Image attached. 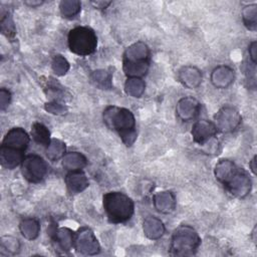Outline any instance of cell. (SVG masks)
<instances>
[{"instance_id": "1", "label": "cell", "mask_w": 257, "mask_h": 257, "mask_svg": "<svg viewBox=\"0 0 257 257\" xmlns=\"http://www.w3.org/2000/svg\"><path fill=\"white\" fill-rule=\"evenodd\" d=\"M104 124L118 134L122 143L131 147L137 140L136 118L132 110L116 105H108L102 112Z\"/></svg>"}, {"instance_id": "2", "label": "cell", "mask_w": 257, "mask_h": 257, "mask_svg": "<svg viewBox=\"0 0 257 257\" xmlns=\"http://www.w3.org/2000/svg\"><path fill=\"white\" fill-rule=\"evenodd\" d=\"M102 205L110 223L119 224L128 221L135 212L132 198L121 192H108L102 197Z\"/></svg>"}, {"instance_id": "3", "label": "cell", "mask_w": 257, "mask_h": 257, "mask_svg": "<svg viewBox=\"0 0 257 257\" xmlns=\"http://www.w3.org/2000/svg\"><path fill=\"white\" fill-rule=\"evenodd\" d=\"M201 244L198 232L189 225L179 226L172 235L170 254L172 256H193Z\"/></svg>"}, {"instance_id": "4", "label": "cell", "mask_w": 257, "mask_h": 257, "mask_svg": "<svg viewBox=\"0 0 257 257\" xmlns=\"http://www.w3.org/2000/svg\"><path fill=\"white\" fill-rule=\"evenodd\" d=\"M67 42L72 53L79 56H87L95 51L97 37L90 27L77 26L69 31Z\"/></svg>"}, {"instance_id": "5", "label": "cell", "mask_w": 257, "mask_h": 257, "mask_svg": "<svg viewBox=\"0 0 257 257\" xmlns=\"http://www.w3.org/2000/svg\"><path fill=\"white\" fill-rule=\"evenodd\" d=\"M21 174L30 183L41 182L48 172L46 162L38 155L31 154L24 157L21 163Z\"/></svg>"}, {"instance_id": "6", "label": "cell", "mask_w": 257, "mask_h": 257, "mask_svg": "<svg viewBox=\"0 0 257 257\" xmlns=\"http://www.w3.org/2000/svg\"><path fill=\"white\" fill-rule=\"evenodd\" d=\"M241 121L242 116L239 110L231 105L222 106L214 115V123L217 130L225 134L234 132Z\"/></svg>"}, {"instance_id": "7", "label": "cell", "mask_w": 257, "mask_h": 257, "mask_svg": "<svg viewBox=\"0 0 257 257\" xmlns=\"http://www.w3.org/2000/svg\"><path fill=\"white\" fill-rule=\"evenodd\" d=\"M226 190L236 198L243 199L247 197L252 189V181L243 169L237 168L233 175L223 184Z\"/></svg>"}, {"instance_id": "8", "label": "cell", "mask_w": 257, "mask_h": 257, "mask_svg": "<svg viewBox=\"0 0 257 257\" xmlns=\"http://www.w3.org/2000/svg\"><path fill=\"white\" fill-rule=\"evenodd\" d=\"M73 248L83 255H96L100 252V244L88 227H82L75 233Z\"/></svg>"}, {"instance_id": "9", "label": "cell", "mask_w": 257, "mask_h": 257, "mask_svg": "<svg viewBox=\"0 0 257 257\" xmlns=\"http://www.w3.org/2000/svg\"><path fill=\"white\" fill-rule=\"evenodd\" d=\"M49 234L53 243L55 244V250H60L62 253H66L73 248L75 233H73V231H71L69 228H57L52 226L49 229Z\"/></svg>"}, {"instance_id": "10", "label": "cell", "mask_w": 257, "mask_h": 257, "mask_svg": "<svg viewBox=\"0 0 257 257\" xmlns=\"http://www.w3.org/2000/svg\"><path fill=\"white\" fill-rule=\"evenodd\" d=\"M29 143L30 137L22 127H12L6 133L2 140L1 146L20 152H25Z\"/></svg>"}, {"instance_id": "11", "label": "cell", "mask_w": 257, "mask_h": 257, "mask_svg": "<svg viewBox=\"0 0 257 257\" xmlns=\"http://www.w3.org/2000/svg\"><path fill=\"white\" fill-rule=\"evenodd\" d=\"M218 130L214 123V121L208 119H200L197 120L192 127L191 135L193 141L198 145H205L211 139H213Z\"/></svg>"}, {"instance_id": "12", "label": "cell", "mask_w": 257, "mask_h": 257, "mask_svg": "<svg viewBox=\"0 0 257 257\" xmlns=\"http://www.w3.org/2000/svg\"><path fill=\"white\" fill-rule=\"evenodd\" d=\"M200 103L193 96H184L180 98L176 105L178 117L183 121L193 120L200 111Z\"/></svg>"}, {"instance_id": "13", "label": "cell", "mask_w": 257, "mask_h": 257, "mask_svg": "<svg viewBox=\"0 0 257 257\" xmlns=\"http://www.w3.org/2000/svg\"><path fill=\"white\" fill-rule=\"evenodd\" d=\"M210 80L216 88H227L235 80V71L229 65H218L212 70Z\"/></svg>"}, {"instance_id": "14", "label": "cell", "mask_w": 257, "mask_h": 257, "mask_svg": "<svg viewBox=\"0 0 257 257\" xmlns=\"http://www.w3.org/2000/svg\"><path fill=\"white\" fill-rule=\"evenodd\" d=\"M150 48L143 41H137L130 45L124 53L123 60L126 62H150Z\"/></svg>"}, {"instance_id": "15", "label": "cell", "mask_w": 257, "mask_h": 257, "mask_svg": "<svg viewBox=\"0 0 257 257\" xmlns=\"http://www.w3.org/2000/svg\"><path fill=\"white\" fill-rule=\"evenodd\" d=\"M178 79L185 87L194 89L202 82V72L194 65H185L179 69Z\"/></svg>"}, {"instance_id": "16", "label": "cell", "mask_w": 257, "mask_h": 257, "mask_svg": "<svg viewBox=\"0 0 257 257\" xmlns=\"http://www.w3.org/2000/svg\"><path fill=\"white\" fill-rule=\"evenodd\" d=\"M153 204L158 212L169 214L176 208V197L171 191H162L154 195Z\"/></svg>"}, {"instance_id": "17", "label": "cell", "mask_w": 257, "mask_h": 257, "mask_svg": "<svg viewBox=\"0 0 257 257\" xmlns=\"http://www.w3.org/2000/svg\"><path fill=\"white\" fill-rule=\"evenodd\" d=\"M65 184L67 190L71 194H78L83 192L89 185L88 179L85 174L81 171L68 172L65 176Z\"/></svg>"}, {"instance_id": "18", "label": "cell", "mask_w": 257, "mask_h": 257, "mask_svg": "<svg viewBox=\"0 0 257 257\" xmlns=\"http://www.w3.org/2000/svg\"><path fill=\"white\" fill-rule=\"evenodd\" d=\"M24 152H20L7 147H0V163L1 166L8 170H13L21 165L24 159Z\"/></svg>"}, {"instance_id": "19", "label": "cell", "mask_w": 257, "mask_h": 257, "mask_svg": "<svg viewBox=\"0 0 257 257\" xmlns=\"http://www.w3.org/2000/svg\"><path fill=\"white\" fill-rule=\"evenodd\" d=\"M144 234L150 240H158L166 232V227L163 221L155 216H149L144 220L143 223Z\"/></svg>"}, {"instance_id": "20", "label": "cell", "mask_w": 257, "mask_h": 257, "mask_svg": "<svg viewBox=\"0 0 257 257\" xmlns=\"http://www.w3.org/2000/svg\"><path fill=\"white\" fill-rule=\"evenodd\" d=\"M61 160L63 168L68 172L81 171L87 165L86 157L79 152L66 153Z\"/></svg>"}, {"instance_id": "21", "label": "cell", "mask_w": 257, "mask_h": 257, "mask_svg": "<svg viewBox=\"0 0 257 257\" xmlns=\"http://www.w3.org/2000/svg\"><path fill=\"white\" fill-rule=\"evenodd\" d=\"M237 168L236 164L230 160H220L215 166L214 175L220 183L224 184L233 175Z\"/></svg>"}, {"instance_id": "22", "label": "cell", "mask_w": 257, "mask_h": 257, "mask_svg": "<svg viewBox=\"0 0 257 257\" xmlns=\"http://www.w3.org/2000/svg\"><path fill=\"white\" fill-rule=\"evenodd\" d=\"M19 230L25 239L35 240L40 233V224L35 218H25L20 222Z\"/></svg>"}, {"instance_id": "23", "label": "cell", "mask_w": 257, "mask_h": 257, "mask_svg": "<svg viewBox=\"0 0 257 257\" xmlns=\"http://www.w3.org/2000/svg\"><path fill=\"white\" fill-rule=\"evenodd\" d=\"M146 90V82L140 77H127L124 82V91L127 95L139 98Z\"/></svg>"}, {"instance_id": "24", "label": "cell", "mask_w": 257, "mask_h": 257, "mask_svg": "<svg viewBox=\"0 0 257 257\" xmlns=\"http://www.w3.org/2000/svg\"><path fill=\"white\" fill-rule=\"evenodd\" d=\"M150 68V62H126L122 61V69L127 77H140L145 76Z\"/></svg>"}, {"instance_id": "25", "label": "cell", "mask_w": 257, "mask_h": 257, "mask_svg": "<svg viewBox=\"0 0 257 257\" xmlns=\"http://www.w3.org/2000/svg\"><path fill=\"white\" fill-rule=\"evenodd\" d=\"M90 78L93 84L100 89H110L112 86V73L107 69L94 70Z\"/></svg>"}, {"instance_id": "26", "label": "cell", "mask_w": 257, "mask_h": 257, "mask_svg": "<svg viewBox=\"0 0 257 257\" xmlns=\"http://www.w3.org/2000/svg\"><path fill=\"white\" fill-rule=\"evenodd\" d=\"M31 137L36 144L43 147H47L51 141L49 130L41 122H34L32 124Z\"/></svg>"}, {"instance_id": "27", "label": "cell", "mask_w": 257, "mask_h": 257, "mask_svg": "<svg viewBox=\"0 0 257 257\" xmlns=\"http://www.w3.org/2000/svg\"><path fill=\"white\" fill-rule=\"evenodd\" d=\"M65 152V144L58 139H51L49 145L46 147V156L52 162L62 159L63 156L66 154Z\"/></svg>"}, {"instance_id": "28", "label": "cell", "mask_w": 257, "mask_h": 257, "mask_svg": "<svg viewBox=\"0 0 257 257\" xmlns=\"http://www.w3.org/2000/svg\"><path fill=\"white\" fill-rule=\"evenodd\" d=\"M242 20L247 29L255 31L257 28V5L249 4L242 9Z\"/></svg>"}, {"instance_id": "29", "label": "cell", "mask_w": 257, "mask_h": 257, "mask_svg": "<svg viewBox=\"0 0 257 257\" xmlns=\"http://www.w3.org/2000/svg\"><path fill=\"white\" fill-rule=\"evenodd\" d=\"M81 10V3L77 0H62L59 3V11L64 18H73Z\"/></svg>"}, {"instance_id": "30", "label": "cell", "mask_w": 257, "mask_h": 257, "mask_svg": "<svg viewBox=\"0 0 257 257\" xmlns=\"http://www.w3.org/2000/svg\"><path fill=\"white\" fill-rule=\"evenodd\" d=\"M1 252H6V254L15 255L20 251V242L17 238L12 236H3L1 238Z\"/></svg>"}, {"instance_id": "31", "label": "cell", "mask_w": 257, "mask_h": 257, "mask_svg": "<svg viewBox=\"0 0 257 257\" xmlns=\"http://www.w3.org/2000/svg\"><path fill=\"white\" fill-rule=\"evenodd\" d=\"M69 67H70L69 62L67 61V59L64 56L57 54L53 57L52 62H51V68L56 75L62 76L64 74H66L67 71L69 70Z\"/></svg>"}, {"instance_id": "32", "label": "cell", "mask_w": 257, "mask_h": 257, "mask_svg": "<svg viewBox=\"0 0 257 257\" xmlns=\"http://www.w3.org/2000/svg\"><path fill=\"white\" fill-rule=\"evenodd\" d=\"M0 25H1V32L6 35L7 37H12L15 34V27L14 23L11 19V17L6 13L5 15L2 14L1 20H0Z\"/></svg>"}, {"instance_id": "33", "label": "cell", "mask_w": 257, "mask_h": 257, "mask_svg": "<svg viewBox=\"0 0 257 257\" xmlns=\"http://www.w3.org/2000/svg\"><path fill=\"white\" fill-rule=\"evenodd\" d=\"M44 109L49 112V113H52V114H64L67 112V107L59 102L58 100H52V101H49V102H46L45 105H44Z\"/></svg>"}, {"instance_id": "34", "label": "cell", "mask_w": 257, "mask_h": 257, "mask_svg": "<svg viewBox=\"0 0 257 257\" xmlns=\"http://www.w3.org/2000/svg\"><path fill=\"white\" fill-rule=\"evenodd\" d=\"M10 101H11V92L8 89L2 87L0 89V109L2 111L5 110L8 107Z\"/></svg>"}, {"instance_id": "35", "label": "cell", "mask_w": 257, "mask_h": 257, "mask_svg": "<svg viewBox=\"0 0 257 257\" xmlns=\"http://www.w3.org/2000/svg\"><path fill=\"white\" fill-rule=\"evenodd\" d=\"M248 54H249V59L253 64H256V59H257V42L252 41L249 46H248Z\"/></svg>"}, {"instance_id": "36", "label": "cell", "mask_w": 257, "mask_h": 257, "mask_svg": "<svg viewBox=\"0 0 257 257\" xmlns=\"http://www.w3.org/2000/svg\"><path fill=\"white\" fill-rule=\"evenodd\" d=\"M249 167H250V169H251V172L254 174V175H256V156H254L253 157V159L250 161V163H249Z\"/></svg>"}, {"instance_id": "37", "label": "cell", "mask_w": 257, "mask_h": 257, "mask_svg": "<svg viewBox=\"0 0 257 257\" xmlns=\"http://www.w3.org/2000/svg\"><path fill=\"white\" fill-rule=\"evenodd\" d=\"M43 3V1H26L25 2V4L26 5H28V6H30V7H37V6H39V5H41Z\"/></svg>"}, {"instance_id": "38", "label": "cell", "mask_w": 257, "mask_h": 257, "mask_svg": "<svg viewBox=\"0 0 257 257\" xmlns=\"http://www.w3.org/2000/svg\"><path fill=\"white\" fill-rule=\"evenodd\" d=\"M92 4H94L96 6V8H106L107 5L110 4V2H92Z\"/></svg>"}]
</instances>
